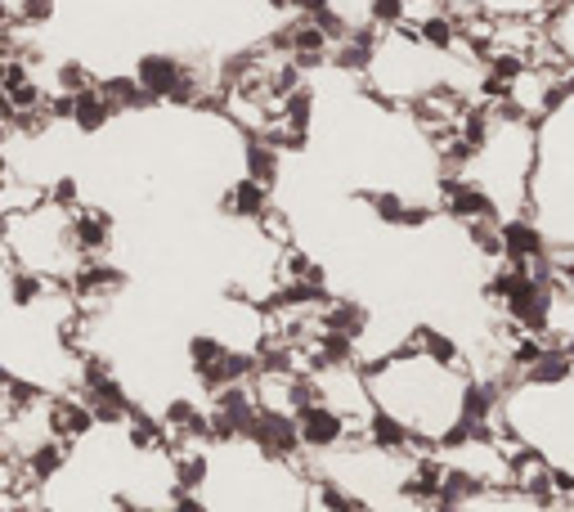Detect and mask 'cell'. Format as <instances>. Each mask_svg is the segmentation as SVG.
I'll list each match as a JSON object with an SVG mask.
<instances>
[{
  "label": "cell",
  "instance_id": "cell-1",
  "mask_svg": "<svg viewBox=\"0 0 574 512\" xmlns=\"http://www.w3.org/2000/svg\"><path fill=\"white\" fill-rule=\"evenodd\" d=\"M440 211H449L453 221H463V225L503 221V216H499V198H493L480 180H472V175H444L440 180Z\"/></svg>",
  "mask_w": 574,
  "mask_h": 512
},
{
  "label": "cell",
  "instance_id": "cell-2",
  "mask_svg": "<svg viewBox=\"0 0 574 512\" xmlns=\"http://www.w3.org/2000/svg\"><path fill=\"white\" fill-rule=\"evenodd\" d=\"M503 261L534 270L539 279L557 275V270H548V239H544L539 221H529V216H508L503 221Z\"/></svg>",
  "mask_w": 574,
  "mask_h": 512
},
{
  "label": "cell",
  "instance_id": "cell-3",
  "mask_svg": "<svg viewBox=\"0 0 574 512\" xmlns=\"http://www.w3.org/2000/svg\"><path fill=\"white\" fill-rule=\"evenodd\" d=\"M508 319L521 328V333H534V338H544L552 319H557V279H539L534 275L516 297L508 302Z\"/></svg>",
  "mask_w": 574,
  "mask_h": 512
},
{
  "label": "cell",
  "instance_id": "cell-4",
  "mask_svg": "<svg viewBox=\"0 0 574 512\" xmlns=\"http://www.w3.org/2000/svg\"><path fill=\"white\" fill-rule=\"evenodd\" d=\"M247 441L260 450V459H270V463H292L296 450H305L296 414H274V410H260V418H256Z\"/></svg>",
  "mask_w": 574,
  "mask_h": 512
},
{
  "label": "cell",
  "instance_id": "cell-5",
  "mask_svg": "<svg viewBox=\"0 0 574 512\" xmlns=\"http://www.w3.org/2000/svg\"><path fill=\"white\" fill-rule=\"evenodd\" d=\"M296 427H301V446L315 450V454L337 450V446L351 436V418L341 414V410H332L328 400H319V405H305V410L296 414Z\"/></svg>",
  "mask_w": 574,
  "mask_h": 512
},
{
  "label": "cell",
  "instance_id": "cell-6",
  "mask_svg": "<svg viewBox=\"0 0 574 512\" xmlns=\"http://www.w3.org/2000/svg\"><path fill=\"white\" fill-rule=\"evenodd\" d=\"M122 283H126V275L118 266H108V261H99V256H90V261H82V266H76V275L68 279V292H72V302L90 306V302H108L112 292H122Z\"/></svg>",
  "mask_w": 574,
  "mask_h": 512
},
{
  "label": "cell",
  "instance_id": "cell-7",
  "mask_svg": "<svg viewBox=\"0 0 574 512\" xmlns=\"http://www.w3.org/2000/svg\"><path fill=\"white\" fill-rule=\"evenodd\" d=\"M99 427L95 410H90V400L86 395H54L50 400V431H54V441H86V436Z\"/></svg>",
  "mask_w": 574,
  "mask_h": 512
},
{
  "label": "cell",
  "instance_id": "cell-8",
  "mask_svg": "<svg viewBox=\"0 0 574 512\" xmlns=\"http://www.w3.org/2000/svg\"><path fill=\"white\" fill-rule=\"evenodd\" d=\"M135 77H139V86L158 99V103H171V95L180 90V82L188 77V68L175 59V54H162V50H152V54H144L139 63H135Z\"/></svg>",
  "mask_w": 574,
  "mask_h": 512
},
{
  "label": "cell",
  "instance_id": "cell-9",
  "mask_svg": "<svg viewBox=\"0 0 574 512\" xmlns=\"http://www.w3.org/2000/svg\"><path fill=\"white\" fill-rule=\"evenodd\" d=\"M364 436H368V446H373L377 454H408V450L417 446L413 427H408L404 418H395L391 410H373V414L364 418Z\"/></svg>",
  "mask_w": 574,
  "mask_h": 512
},
{
  "label": "cell",
  "instance_id": "cell-10",
  "mask_svg": "<svg viewBox=\"0 0 574 512\" xmlns=\"http://www.w3.org/2000/svg\"><path fill=\"white\" fill-rule=\"evenodd\" d=\"M112 118H118V108L108 103V95H103L99 86H90V90H82V95H68V122L82 131V135L108 131Z\"/></svg>",
  "mask_w": 574,
  "mask_h": 512
},
{
  "label": "cell",
  "instance_id": "cell-11",
  "mask_svg": "<svg viewBox=\"0 0 574 512\" xmlns=\"http://www.w3.org/2000/svg\"><path fill=\"white\" fill-rule=\"evenodd\" d=\"M220 207H224V216H239V221H270V190H265L260 180L243 175L229 185Z\"/></svg>",
  "mask_w": 574,
  "mask_h": 512
},
{
  "label": "cell",
  "instance_id": "cell-12",
  "mask_svg": "<svg viewBox=\"0 0 574 512\" xmlns=\"http://www.w3.org/2000/svg\"><path fill=\"white\" fill-rule=\"evenodd\" d=\"M82 395L90 400V410H95L99 427H118V423H131V414H135L131 395H126V387H122L118 378H108V382H99V387H86Z\"/></svg>",
  "mask_w": 574,
  "mask_h": 512
},
{
  "label": "cell",
  "instance_id": "cell-13",
  "mask_svg": "<svg viewBox=\"0 0 574 512\" xmlns=\"http://www.w3.org/2000/svg\"><path fill=\"white\" fill-rule=\"evenodd\" d=\"M72 243H76V252L86 256H103V247L112 243V216L108 211H95V207H86V211H76L72 216Z\"/></svg>",
  "mask_w": 574,
  "mask_h": 512
},
{
  "label": "cell",
  "instance_id": "cell-14",
  "mask_svg": "<svg viewBox=\"0 0 574 512\" xmlns=\"http://www.w3.org/2000/svg\"><path fill=\"white\" fill-rule=\"evenodd\" d=\"M373 63H377V27L373 23L355 27L346 41L332 46V68H341V72H368Z\"/></svg>",
  "mask_w": 574,
  "mask_h": 512
},
{
  "label": "cell",
  "instance_id": "cell-15",
  "mask_svg": "<svg viewBox=\"0 0 574 512\" xmlns=\"http://www.w3.org/2000/svg\"><path fill=\"white\" fill-rule=\"evenodd\" d=\"M207 481H211V459L203 450H194V446L171 450V490L198 495Z\"/></svg>",
  "mask_w": 574,
  "mask_h": 512
},
{
  "label": "cell",
  "instance_id": "cell-16",
  "mask_svg": "<svg viewBox=\"0 0 574 512\" xmlns=\"http://www.w3.org/2000/svg\"><path fill=\"white\" fill-rule=\"evenodd\" d=\"M243 162H247V175L260 180L265 190L279 185V171H283V149L270 139V135H252L247 149H243Z\"/></svg>",
  "mask_w": 574,
  "mask_h": 512
},
{
  "label": "cell",
  "instance_id": "cell-17",
  "mask_svg": "<svg viewBox=\"0 0 574 512\" xmlns=\"http://www.w3.org/2000/svg\"><path fill=\"white\" fill-rule=\"evenodd\" d=\"M23 467H27V481L32 486H50L59 472L68 467V441H54V436H50V441H41L23 459Z\"/></svg>",
  "mask_w": 574,
  "mask_h": 512
},
{
  "label": "cell",
  "instance_id": "cell-18",
  "mask_svg": "<svg viewBox=\"0 0 574 512\" xmlns=\"http://www.w3.org/2000/svg\"><path fill=\"white\" fill-rule=\"evenodd\" d=\"M413 36H417V46L423 50H436V54H453L457 50V36H463V27H457V19L453 14H431V19H423L413 27Z\"/></svg>",
  "mask_w": 574,
  "mask_h": 512
},
{
  "label": "cell",
  "instance_id": "cell-19",
  "mask_svg": "<svg viewBox=\"0 0 574 512\" xmlns=\"http://www.w3.org/2000/svg\"><path fill=\"white\" fill-rule=\"evenodd\" d=\"M574 378V346H548L544 359L525 374L529 387H561Z\"/></svg>",
  "mask_w": 574,
  "mask_h": 512
},
{
  "label": "cell",
  "instance_id": "cell-20",
  "mask_svg": "<svg viewBox=\"0 0 574 512\" xmlns=\"http://www.w3.org/2000/svg\"><path fill=\"white\" fill-rule=\"evenodd\" d=\"M50 297V279L41 270H27V266H10V302L14 310H32Z\"/></svg>",
  "mask_w": 574,
  "mask_h": 512
},
{
  "label": "cell",
  "instance_id": "cell-21",
  "mask_svg": "<svg viewBox=\"0 0 574 512\" xmlns=\"http://www.w3.org/2000/svg\"><path fill=\"white\" fill-rule=\"evenodd\" d=\"M126 441H131V450H139V454H158V450L171 446V431H167L162 418H148L144 410H135V414H131V427H126Z\"/></svg>",
  "mask_w": 574,
  "mask_h": 512
},
{
  "label": "cell",
  "instance_id": "cell-22",
  "mask_svg": "<svg viewBox=\"0 0 574 512\" xmlns=\"http://www.w3.org/2000/svg\"><path fill=\"white\" fill-rule=\"evenodd\" d=\"M319 324L328 328V333H346V338H364L368 333V306H359V302H332L323 315H319Z\"/></svg>",
  "mask_w": 574,
  "mask_h": 512
},
{
  "label": "cell",
  "instance_id": "cell-23",
  "mask_svg": "<svg viewBox=\"0 0 574 512\" xmlns=\"http://www.w3.org/2000/svg\"><path fill=\"white\" fill-rule=\"evenodd\" d=\"M99 90L108 95V103L118 108V113H139V108H148V103H158L144 86H139V77H108V82H99Z\"/></svg>",
  "mask_w": 574,
  "mask_h": 512
},
{
  "label": "cell",
  "instance_id": "cell-24",
  "mask_svg": "<svg viewBox=\"0 0 574 512\" xmlns=\"http://www.w3.org/2000/svg\"><path fill=\"white\" fill-rule=\"evenodd\" d=\"M188 369H194L198 378H207L211 369H220V364H224V355L229 351H234V346H229V342H220V338H211V333H198V338H188Z\"/></svg>",
  "mask_w": 574,
  "mask_h": 512
},
{
  "label": "cell",
  "instance_id": "cell-25",
  "mask_svg": "<svg viewBox=\"0 0 574 512\" xmlns=\"http://www.w3.org/2000/svg\"><path fill=\"white\" fill-rule=\"evenodd\" d=\"M529 279H534V270H521V266H499V270H493V275L485 279V297L508 306V302L516 297V292H521Z\"/></svg>",
  "mask_w": 574,
  "mask_h": 512
},
{
  "label": "cell",
  "instance_id": "cell-26",
  "mask_svg": "<svg viewBox=\"0 0 574 512\" xmlns=\"http://www.w3.org/2000/svg\"><path fill=\"white\" fill-rule=\"evenodd\" d=\"M413 346L423 351L427 359H436V364H444V369H457V342L449 338V333H440V328H417V338H413Z\"/></svg>",
  "mask_w": 574,
  "mask_h": 512
},
{
  "label": "cell",
  "instance_id": "cell-27",
  "mask_svg": "<svg viewBox=\"0 0 574 512\" xmlns=\"http://www.w3.org/2000/svg\"><path fill=\"white\" fill-rule=\"evenodd\" d=\"M279 122L283 126H292V131H310V122H315V90H292L288 99H283V108H279Z\"/></svg>",
  "mask_w": 574,
  "mask_h": 512
},
{
  "label": "cell",
  "instance_id": "cell-28",
  "mask_svg": "<svg viewBox=\"0 0 574 512\" xmlns=\"http://www.w3.org/2000/svg\"><path fill=\"white\" fill-rule=\"evenodd\" d=\"M359 203H368V207H373V216H377L381 225H404L408 203H404L400 194H391V190H364V194H359Z\"/></svg>",
  "mask_w": 574,
  "mask_h": 512
},
{
  "label": "cell",
  "instance_id": "cell-29",
  "mask_svg": "<svg viewBox=\"0 0 574 512\" xmlns=\"http://www.w3.org/2000/svg\"><path fill=\"white\" fill-rule=\"evenodd\" d=\"M368 23L387 27V32H404L408 27V0H368Z\"/></svg>",
  "mask_w": 574,
  "mask_h": 512
},
{
  "label": "cell",
  "instance_id": "cell-30",
  "mask_svg": "<svg viewBox=\"0 0 574 512\" xmlns=\"http://www.w3.org/2000/svg\"><path fill=\"white\" fill-rule=\"evenodd\" d=\"M467 239L476 243L480 256H503V221H476L467 225Z\"/></svg>",
  "mask_w": 574,
  "mask_h": 512
},
{
  "label": "cell",
  "instance_id": "cell-31",
  "mask_svg": "<svg viewBox=\"0 0 574 512\" xmlns=\"http://www.w3.org/2000/svg\"><path fill=\"white\" fill-rule=\"evenodd\" d=\"M54 86H59V95H82V90H90V72L76 63V59H68L54 72Z\"/></svg>",
  "mask_w": 574,
  "mask_h": 512
},
{
  "label": "cell",
  "instance_id": "cell-32",
  "mask_svg": "<svg viewBox=\"0 0 574 512\" xmlns=\"http://www.w3.org/2000/svg\"><path fill=\"white\" fill-rule=\"evenodd\" d=\"M32 63L27 59H5V68H0V90L5 95H19L23 86H32Z\"/></svg>",
  "mask_w": 574,
  "mask_h": 512
},
{
  "label": "cell",
  "instance_id": "cell-33",
  "mask_svg": "<svg viewBox=\"0 0 574 512\" xmlns=\"http://www.w3.org/2000/svg\"><path fill=\"white\" fill-rule=\"evenodd\" d=\"M76 203H82V185H76V175H59V180H54V190H50V207H59V211L72 216Z\"/></svg>",
  "mask_w": 574,
  "mask_h": 512
},
{
  "label": "cell",
  "instance_id": "cell-34",
  "mask_svg": "<svg viewBox=\"0 0 574 512\" xmlns=\"http://www.w3.org/2000/svg\"><path fill=\"white\" fill-rule=\"evenodd\" d=\"M54 19V0H23L19 5V23L23 27H41Z\"/></svg>",
  "mask_w": 574,
  "mask_h": 512
},
{
  "label": "cell",
  "instance_id": "cell-35",
  "mask_svg": "<svg viewBox=\"0 0 574 512\" xmlns=\"http://www.w3.org/2000/svg\"><path fill=\"white\" fill-rule=\"evenodd\" d=\"M167 512H211L198 495H184V490H171V499H167Z\"/></svg>",
  "mask_w": 574,
  "mask_h": 512
},
{
  "label": "cell",
  "instance_id": "cell-36",
  "mask_svg": "<svg viewBox=\"0 0 574 512\" xmlns=\"http://www.w3.org/2000/svg\"><path fill=\"white\" fill-rule=\"evenodd\" d=\"M427 221H431V207H427V203H408V211H404V225H408V230H423Z\"/></svg>",
  "mask_w": 574,
  "mask_h": 512
},
{
  "label": "cell",
  "instance_id": "cell-37",
  "mask_svg": "<svg viewBox=\"0 0 574 512\" xmlns=\"http://www.w3.org/2000/svg\"><path fill=\"white\" fill-rule=\"evenodd\" d=\"M552 279H557V292H570V297H574V256H565Z\"/></svg>",
  "mask_w": 574,
  "mask_h": 512
},
{
  "label": "cell",
  "instance_id": "cell-38",
  "mask_svg": "<svg viewBox=\"0 0 574 512\" xmlns=\"http://www.w3.org/2000/svg\"><path fill=\"white\" fill-rule=\"evenodd\" d=\"M265 5H270V10H279V14H301V5H305V0H265Z\"/></svg>",
  "mask_w": 574,
  "mask_h": 512
}]
</instances>
